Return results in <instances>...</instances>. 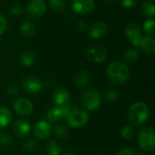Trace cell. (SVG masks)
Listing matches in <instances>:
<instances>
[{
	"instance_id": "cell-19",
	"label": "cell",
	"mask_w": 155,
	"mask_h": 155,
	"mask_svg": "<svg viewBox=\"0 0 155 155\" xmlns=\"http://www.w3.org/2000/svg\"><path fill=\"white\" fill-rule=\"evenodd\" d=\"M89 81H90V76L88 73L84 70L77 72L74 76V84L81 88L85 87L89 84Z\"/></svg>"
},
{
	"instance_id": "cell-26",
	"label": "cell",
	"mask_w": 155,
	"mask_h": 155,
	"mask_svg": "<svg viewBox=\"0 0 155 155\" xmlns=\"http://www.w3.org/2000/svg\"><path fill=\"white\" fill-rule=\"evenodd\" d=\"M121 135L124 140H131L134 136V129L132 125L124 126L121 131Z\"/></svg>"
},
{
	"instance_id": "cell-29",
	"label": "cell",
	"mask_w": 155,
	"mask_h": 155,
	"mask_svg": "<svg viewBox=\"0 0 155 155\" xmlns=\"http://www.w3.org/2000/svg\"><path fill=\"white\" fill-rule=\"evenodd\" d=\"M54 134L59 138H66L69 136V129L65 125H57L54 127Z\"/></svg>"
},
{
	"instance_id": "cell-24",
	"label": "cell",
	"mask_w": 155,
	"mask_h": 155,
	"mask_svg": "<svg viewBox=\"0 0 155 155\" xmlns=\"http://www.w3.org/2000/svg\"><path fill=\"white\" fill-rule=\"evenodd\" d=\"M139 58V53L135 49H128L124 54V60L128 64H134Z\"/></svg>"
},
{
	"instance_id": "cell-3",
	"label": "cell",
	"mask_w": 155,
	"mask_h": 155,
	"mask_svg": "<svg viewBox=\"0 0 155 155\" xmlns=\"http://www.w3.org/2000/svg\"><path fill=\"white\" fill-rule=\"evenodd\" d=\"M64 119L70 126L74 128H81L88 123L89 115L88 113L83 108L71 107Z\"/></svg>"
},
{
	"instance_id": "cell-17",
	"label": "cell",
	"mask_w": 155,
	"mask_h": 155,
	"mask_svg": "<svg viewBox=\"0 0 155 155\" xmlns=\"http://www.w3.org/2000/svg\"><path fill=\"white\" fill-rule=\"evenodd\" d=\"M138 47H140L142 51H143L147 54H153L155 52L154 36L152 35L143 36Z\"/></svg>"
},
{
	"instance_id": "cell-39",
	"label": "cell",
	"mask_w": 155,
	"mask_h": 155,
	"mask_svg": "<svg viewBox=\"0 0 155 155\" xmlns=\"http://www.w3.org/2000/svg\"><path fill=\"white\" fill-rule=\"evenodd\" d=\"M64 155H75V154H74V153H66V154H64Z\"/></svg>"
},
{
	"instance_id": "cell-12",
	"label": "cell",
	"mask_w": 155,
	"mask_h": 155,
	"mask_svg": "<svg viewBox=\"0 0 155 155\" xmlns=\"http://www.w3.org/2000/svg\"><path fill=\"white\" fill-rule=\"evenodd\" d=\"M53 102L56 107L70 105L71 95L70 93L64 88H58L53 94Z\"/></svg>"
},
{
	"instance_id": "cell-35",
	"label": "cell",
	"mask_w": 155,
	"mask_h": 155,
	"mask_svg": "<svg viewBox=\"0 0 155 155\" xmlns=\"http://www.w3.org/2000/svg\"><path fill=\"white\" fill-rule=\"evenodd\" d=\"M117 155H138L135 150L132 148H124L119 151Z\"/></svg>"
},
{
	"instance_id": "cell-37",
	"label": "cell",
	"mask_w": 155,
	"mask_h": 155,
	"mask_svg": "<svg viewBox=\"0 0 155 155\" xmlns=\"http://www.w3.org/2000/svg\"><path fill=\"white\" fill-rule=\"evenodd\" d=\"M86 28H87V26H86V23H85V22L80 21V22L77 24V29H78V31L84 32V31L86 30Z\"/></svg>"
},
{
	"instance_id": "cell-15",
	"label": "cell",
	"mask_w": 155,
	"mask_h": 155,
	"mask_svg": "<svg viewBox=\"0 0 155 155\" xmlns=\"http://www.w3.org/2000/svg\"><path fill=\"white\" fill-rule=\"evenodd\" d=\"M108 26L104 22H95L88 29V34L93 39H99L106 35Z\"/></svg>"
},
{
	"instance_id": "cell-36",
	"label": "cell",
	"mask_w": 155,
	"mask_h": 155,
	"mask_svg": "<svg viewBox=\"0 0 155 155\" xmlns=\"http://www.w3.org/2000/svg\"><path fill=\"white\" fill-rule=\"evenodd\" d=\"M6 26H7V21H6V18L0 14V35L5 31L6 29Z\"/></svg>"
},
{
	"instance_id": "cell-5",
	"label": "cell",
	"mask_w": 155,
	"mask_h": 155,
	"mask_svg": "<svg viewBox=\"0 0 155 155\" xmlns=\"http://www.w3.org/2000/svg\"><path fill=\"white\" fill-rule=\"evenodd\" d=\"M138 144L146 152H153L155 149V132L153 128H144L138 134Z\"/></svg>"
},
{
	"instance_id": "cell-13",
	"label": "cell",
	"mask_w": 155,
	"mask_h": 155,
	"mask_svg": "<svg viewBox=\"0 0 155 155\" xmlns=\"http://www.w3.org/2000/svg\"><path fill=\"white\" fill-rule=\"evenodd\" d=\"M34 134L39 140H46L52 134V127L46 121H40L34 126Z\"/></svg>"
},
{
	"instance_id": "cell-22",
	"label": "cell",
	"mask_w": 155,
	"mask_h": 155,
	"mask_svg": "<svg viewBox=\"0 0 155 155\" xmlns=\"http://www.w3.org/2000/svg\"><path fill=\"white\" fill-rule=\"evenodd\" d=\"M45 153L47 155H60L62 153V147L57 141L52 140L46 143Z\"/></svg>"
},
{
	"instance_id": "cell-25",
	"label": "cell",
	"mask_w": 155,
	"mask_h": 155,
	"mask_svg": "<svg viewBox=\"0 0 155 155\" xmlns=\"http://www.w3.org/2000/svg\"><path fill=\"white\" fill-rule=\"evenodd\" d=\"M49 5L53 10L56 12H60V11H63L66 7V1L65 0H49Z\"/></svg>"
},
{
	"instance_id": "cell-38",
	"label": "cell",
	"mask_w": 155,
	"mask_h": 155,
	"mask_svg": "<svg viewBox=\"0 0 155 155\" xmlns=\"http://www.w3.org/2000/svg\"><path fill=\"white\" fill-rule=\"evenodd\" d=\"M102 2H104V3H110L111 1H113V0H101Z\"/></svg>"
},
{
	"instance_id": "cell-8",
	"label": "cell",
	"mask_w": 155,
	"mask_h": 155,
	"mask_svg": "<svg viewBox=\"0 0 155 155\" xmlns=\"http://www.w3.org/2000/svg\"><path fill=\"white\" fill-rule=\"evenodd\" d=\"M125 35L132 45H134L136 47L139 46L143 37L142 31L139 25L134 22L129 23L125 27Z\"/></svg>"
},
{
	"instance_id": "cell-4",
	"label": "cell",
	"mask_w": 155,
	"mask_h": 155,
	"mask_svg": "<svg viewBox=\"0 0 155 155\" xmlns=\"http://www.w3.org/2000/svg\"><path fill=\"white\" fill-rule=\"evenodd\" d=\"M81 103L83 106L88 111H96L102 104V98L95 89L90 88L84 90L81 95Z\"/></svg>"
},
{
	"instance_id": "cell-11",
	"label": "cell",
	"mask_w": 155,
	"mask_h": 155,
	"mask_svg": "<svg viewBox=\"0 0 155 155\" xmlns=\"http://www.w3.org/2000/svg\"><path fill=\"white\" fill-rule=\"evenodd\" d=\"M14 110L16 114L23 115V116H28L33 113V104L28 99L25 98H18L16 99L13 104Z\"/></svg>"
},
{
	"instance_id": "cell-9",
	"label": "cell",
	"mask_w": 155,
	"mask_h": 155,
	"mask_svg": "<svg viewBox=\"0 0 155 155\" xmlns=\"http://www.w3.org/2000/svg\"><path fill=\"white\" fill-rule=\"evenodd\" d=\"M22 86L26 93L35 94L41 91L43 84L38 77L34 75H28L22 80Z\"/></svg>"
},
{
	"instance_id": "cell-2",
	"label": "cell",
	"mask_w": 155,
	"mask_h": 155,
	"mask_svg": "<svg viewBox=\"0 0 155 155\" xmlns=\"http://www.w3.org/2000/svg\"><path fill=\"white\" fill-rule=\"evenodd\" d=\"M150 111L147 104L143 102H136L128 110V119L135 126L145 124L149 118Z\"/></svg>"
},
{
	"instance_id": "cell-21",
	"label": "cell",
	"mask_w": 155,
	"mask_h": 155,
	"mask_svg": "<svg viewBox=\"0 0 155 155\" xmlns=\"http://www.w3.org/2000/svg\"><path fill=\"white\" fill-rule=\"evenodd\" d=\"M12 114L9 109L6 107L0 106V129L6 127L11 122Z\"/></svg>"
},
{
	"instance_id": "cell-14",
	"label": "cell",
	"mask_w": 155,
	"mask_h": 155,
	"mask_svg": "<svg viewBox=\"0 0 155 155\" xmlns=\"http://www.w3.org/2000/svg\"><path fill=\"white\" fill-rule=\"evenodd\" d=\"M71 107L72 106L70 104V105H66V106H61V107L55 106L54 108H51L48 110V112L46 114V117L52 123L59 122L60 120H62L63 118L65 117V115L67 114V113L69 112Z\"/></svg>"
},
{
	"instance_id": "cell-23",
	"label": "cell",
	"mask_w": 155,
	"mask_h": 155,
	"mask_svg": "<svg viewBox=\"0 0 155 155\" xmlns=\"http://www.w3.org/2000/svg\"><path fill=\"white\" fill-rule=\"evenodd\" d=\"M141 11L144 16L153 19L155 15V6L153 3L149 1L144 2L141 6Z\"/></svg>"
},
{
	"instance_id": "cell-6",
	"label": "cell",
	"mask_w": 155,
	"mask_h": 155,
	"mask_svg": "<svg viewBox=\"0 0 155 155\" xmlns=\"http://www.w3.org/2000/svg\"><path fill=\"white\" fill-rule=\"evenodd\" d=\"M84 56L93 63H103L106 59L107 50L100 44H93L85 49Z\"/></svg>"
},
{
	"instance_id": "cell-10",
	"label": "cell",
	"mask_w": 155,
	"mask_h": 155,
	"mask_svg": "<svg viewBox=\"0 0 155 155\" xmlns=\"http://www.w3.org/2000/svg\"><path fill=\"white\" fill-rule=\"evenodd\" d=\"M72 7L74 13L79 15H88L94 9V0H72Z\"/></svg>"
},
{
	"instance_id": "cell-27",
	"label": "cell",
	"mask_w": 155,
	"mask_h": 155,
	"mask_svg": "<svg viewBox=\"0 0 155 155\" xmlns=\"http://www.w3.org/2000/svg\"><path fill=\"white\" fill-rule=\"evenodd\" d=\"M38 147V143L34 139H27L26 141H25V143H23V148L24 150H25L26 152H35L37 150Z\"/></svg>"
},
{
	"instance_id": "cell-30",
	"label": "cell",
	"mask_w": 155,
	"mask_h": 155,
	"mask_svg": "<svg viewBox=\"0 0 155 155\" xmlns=\"http://www.w3.org/2000/svg\"><path fill=\"white\" fill-rule=\"evenodd\" d=\"M13 143V138L8 133L0 134V145L3 147H9Z\"/></svg>"
},
{
	"instance_id": "cell-31",
	"label": "cell",
	"mask_w": 155,
	"mask_h": 155,
	"mask_svg": "<svg viewBox=\"0 0 155 155\" xmlns=\"http://www.w3.org/2000/svg\"><path fill=\"white\" fill-rule=\"evenodd\" d=\"M143 30L145 33L149 35H153L155 31V21L154 19H149L143 24Z\"/></svg>"
},
{
	"instance_id": "cell-34",
	"label": "cell",
	"mask_w": 155,
	"mask_h": 155,
	"mask_svg": "<svg viewBox=\"0 0 155 155\" xmlns=\"http://www.w3.org/2000/svg\"><path fill=\"white\" fill-rule=\"evenodd\" d=\"M120 4L125 7V8H132L134 7L136 3H137V0H119Z\"/></svg>"
},
{
	"instance_id": "cell-28",
	"label": "cell",
	"mask_w": 155,
	"mask_h": 155,
	"mask_svg": "<svg viewBox=\"0 0 155 155\" xmlns=\"http://www.w3.org/2000/svg\"><path fill=\"white\" fill-rule=\"evenodd\" d=\"M104 97L105 100L109 103L114 102L118 97V92L114 88H108L104 91Z\"/></svg>"
},
{
	"instance_id": "cell-16",
	"label": "cell",
	"mask_w": 155,
	"mask_h": 155,
	"mask_svg": "<svg viewBox=\"0 0 155 155\" xmlns=\"http://www.w3.org/2000/svg\"><path fill=\"white\" fill-rule=\"evenodd\" d=\"M13 132L16 136H18L20 138H24V137L27 136L29 134V133L31 132V125L27 121L19 119L14 123Z\"/></svg>"
},
{
	"instance_id": "cell-20",
	"label": "cell",
	"mask_w": 155,
	"mask_h": 155,
	"mask_svg": "<svg viewBox=\"0 0 155 155\" xmlns=\"http://www.w3.org/2000/svg\"><path fill=\"white\" fill-rule=\"evenodd\" d=\"M35 61V56L34 53H32L30 51L24 52L19 57L20 64L25 67H29V66L33 65Z\"/></svg>"
},
{
	"instance_id": "cell-7",
	"label": "cell",
	"mask_w": 155,
	"mask_h": 155,
	"mask_svg": "<svg viewBox=\"0 0 155 155\" xmlns=\"http://www.w3.org/2000/svg\"><path fill=\"white\" fill-rule=\"evenodd\" d=\"M25 11L29 16L38 18L45 14L46 5L44 0H31L27 4Z\"/></svg>"
},
{
	"instance_id": "cell-33",
	"label": "cell",
	"mask_w": 155,
	"mask_h": 155,
	"mask_svg": "<svg viewBox=\"0 0 155 155\" xmlns=\"http://www.w3.org/2000/svg\"><path fill=\"white\" fill-rule=\"evenodd\" d=\"M23 9L21 7V5H12L10 8H9V13L11 14V15L13 16H17V15H20V14L22 13Z\"/></svg>"
},
{
	"instance_id": "cell-18",
	"label": "cell",
	"mask_w": 155,
	"mask_h": 155,
	"mask_svg": "<svg viewBox=\"0 0 155 155\" xmlns=\"http://www.w3.org/2000/svg\"><path fill=\"white\" fill-rule=\"evenodd\" d=\"M20 31L23 34V35H25V37H33L35 35L36 29H35V25L32 22L25 20L21 23Z\"/></svg>"
},
{
	"instance_id": "cell-1",
	"label": "cell",
	"mask_w": 155,
	"mask_h": 155,
	"mask_svg": "<svg viewBox=\"0 0 155 155\" xmlns=\"http://www.w3.org/2000/svg\"><path fill=\"white\" fill-rule=\"evenodd\" d=\"M130 70L128 66L120 61L111 63L107 68V75L109 79L115 84H123L130 77Z\"/></svg>"
},
{
	"instance_id": "cell-32",
	"label": "cell",
	"mask_w": 155,
	"mask_h": 155,
	"mask_svg": "<svg viewBox=\"0 0 155 155\" xmlns=\"http://www.w3.org/2000/svg\"><path fill=\"white\" fill-rule=\"evenodd\" d=\"M5 92L8 95L15 96L18 92V87H17L16 84L14 82H9L5 87Z\"/></svg>"
}]
</instances>
